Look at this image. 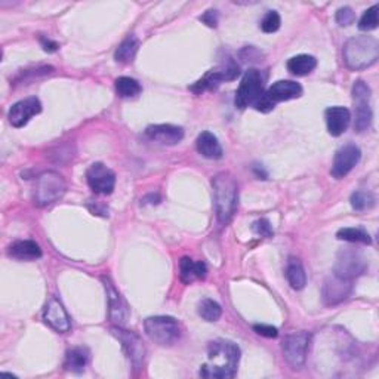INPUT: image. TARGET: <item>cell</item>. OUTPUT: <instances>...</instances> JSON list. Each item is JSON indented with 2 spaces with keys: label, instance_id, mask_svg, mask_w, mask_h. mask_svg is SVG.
<instances>
[{
  "label": "cell",
  "instance_id": "6da1fadb",
  "mask_svg": "<svg viewBox=\"0 0 379 379\" xmlns=\"http://www.w3.org/2000/svg\"><path fill=\"white\" fill-rule=\"evenodd\" d=\"M240 362V348L227 339L212 341L208 347V363L200 367V376L209 379H230Z\"/></svg>",
  "mask_w": 379,
  "mask_h": 379
},
{
  "label": "cell",
  "instance_id": "7a4b0ae2",
  "mask_svg": "<svg viewBox=\"0 0 379 379\" xmlns=\"http://www.w3.org/2000/svg\"><path fill=\"white\" fill-rule=\"evenodd\" d=\"M213 201H215L217 217L221 224H229L237 209L239 187L234 176L229 172H219L212 180Z\"/></svg>",
  "mask_w": 379,
  "mask_h": 379
},
{
  "label": "cell",
  "instance_id": "3957f363",
  "mask_svg": "<svg viewBox=\"0 0 379 379\" xmlns=\"http://www.w3.org/2000/svg\"><path fill=\"white\" fill-rule=\"evenodd\" d=\"M343 63L354 71L373 65L379 58V43L372 36H355L343 45Z\"/></svg>",
  "mask_w": 379,
  "mask_h": 379
},
{
  "label": "cell",
  "instance_id": "277c9868",
  "mask_svg": "<svg viewBox=\"0 0 379 379\" xmlns=\"http://www.w3.org/2000/svg\"><path fill=\"white\" fill-rule=\"evenodd\" d=\"M65 181L58 172L46 171L40 173L34 181L33 200L34 205L47 206L52 205L65 193Z\"/></svg>",
  "mask_w": 379,
  "mask_h": 379
},
{
  "label": "cell",
  "instance_id": "5b68a950",
  "mask_svg": "<svg viewBox=\"0 0 379 379\" xmlns=\"http://www.w3.org/2000/svg\"><path fill=\"white\" fill-rule=\"evenodd\" d=\"M302 95V86L293 80H279L261 95V98L255 102V109L261 113H270L274 110L277 102L289 101L300 98Z\"/></svg>",
  "mask_w": 379,
  "mask_h": 379
},
{
  "label": "cell",
  "instance_id": "8992f818",
  "mask_svg": "<svg viewBox=\"0 0 379 379\" xmlns=\"http://www.w3.org/2000/svg\"><path fill=\"white\" fill-rule=\"evenodd\" d=\"M147 337L159 346H172L181 337L180 323L169 316L148 317L144 322Z\"/></svg>",
  "mask_w": 379,
  "mask_h": 379
},
{
  "label": "cell",
  "instance_id": "52a82bcc",
  "mask_svg": "<svg viewBox=\"0 0 379 379\" xmlns=\"http://www.w3.org/2000/svg\"><path fill=\"white\" fill-rule=\"evenodd\" d=\"M264 83L265 77L263 76V71L249 68L240 82L239 89L235 92V107L243 110L249 105H255L261 95L264 93Z\"/></svg>",
  "mask_w": 379,
  "mask_h": 379
},
{
  "label": "cell",
  "instance_id": "ba28073f",
  "mask_svg": "<svg viewBox=\"0 0 379 379\" xmlns=\"http://www.w3.org/2000/svg\"><path fill=\"white\" fill-rule=\"evenodd\" d=\"M371 88L363 80H355L353 85V102L355 111L354 129L363 132L372 123V104H371Z\"/></svg>",
  "mask_w": 379,
  "mask_h": 379
},
{
  "label": "cell",
  "instance_id": "9c48e42d",
  "mask_svg": "<svg viewBox=\"0 0 379 379\" xmlns=\"http://www.w3.org/2000/svg\"><path fill=\"white\" fill-rule=\"evenodd\" d=\"M311 337L307 332H293L281 342L283 354L286 362L293 369H301L307 360L308 347H310Z\"/></svg>",
  "mask_w": 379,
  "mask_h": 379
},
{
  "label": "cell",
  "instance_id": "30bf717a",
  "mask_svg": "<svg viewBox=\"0 0 379 379\" xmlns=\"http://www.w3.org/2000/svg\"><path fill=\"white\" fill-rule=\"evenodd\" d=\"M111 334L122 343V348L130 364H132L135 369H139L146 357V347L144 343H142L141 338L135 334V332L123 329V326L111 327Z\"/></svg>",
  "mask_w": 379,
  "mask_h": 379
},
{
  "label": "cell",
  "instance_id": "8fae6325",
  "mask_svg": "<svg viewBox=\"0 0 379 379\" xmlns=\"http://www.w3.org/2000/svg\"><path fill=\"white\" fill-rule=\"evenodd\" d=\"M366 270V259L364 256L355 251V249H343L339 252L334 274L337 277L353 280L354 277H359Z\"/></svg>",
  "mask_w": 379,
  "mask_h": 379
},
{
  "label": "cell",
  "instance_id": "7c38bea8",
  "mask_svg": "<svg viewBox=\"0 0 379 379\" xmlns=\"http://www.w3.org/2000/svg\"><path fill=\"white\" fill-rule=\"evenodd\" d=\"M240 75V68L237 65L233 59H229L227 64H222L219 68L210 70L208 73L197 80L192 86V91L200 93L203 91H213L217 89L221 83L225 80H234L237 76Z\"/></svg>",
  "mask_w": 379,
  "mask_h": 379
},
{
  "label": "cell",
  "instance_id": "4fadbf2b",
  "mask_svg": "<svg viewBox=\"0 0 379 379\" xmlns=\"http://www.w3.org/2000/svg\"><path fill=\"white\" fill-rule=\"evenodd\" d=\"M86 181L93 193L107 196L113 193L116 185V175L104 163H93L86 171Z\"/></svg>",
  "mask_w": 379,
  "mask_h": 379
},
{
  "label": "cell",
  "instance_id": "5bb4252c",
  "mask_svg": "<svg viewBox=\"0 0 379 379\" xmlns=\"http://www.w3.org/2000/svg\"><path fill=\"white\" fill-rule=\"evenodd\" d=\"M101 280L107 293V300H109V317L116 326H123L127 322V317H129L127 304L123 300L121 292L114 288L113 281L109 277L102 276Z\"/></svg>",
  "mask_w": 379,
  "mask_h": 379
},
{
  "label": "cell",
  "instance_id": "9a60e30c",
  "mask_svg": "<svg viewBox=\"0 0 379 379\" xmlns=\"http://www.w3.org/2000/svg\"><path fill=\"white\" fill-rule=\"evenodd\" d=\"M360 157L362 151L357 146L348 144L341 147L335 154L334 163H332V176L337 178V180H341V178L348 175L354 169V166L360 162Z\"/></svg>",
  "mask_w": 379,
  "mask_h": 379
},
{
  "label": "cell",
  "instance_id": "2e32d148",
  "mask_svg": "<svg viewBox=\"0 0 379 379\" xmlns=\"http://www.w3.org/2000/svg\"><path fill=\"white\" fill-rule=\"evenodd\" d=\"M40 111H42L40 101L36 97H30L12 105L8 113V118L14 127H22L30 122L31 117L39 114Z\"/></svg>",
  "mask_w": 379,
  "mask_h": 379
},
{
  "label": "cell",
  "instance_id": "e0dca14e",
  "mask_svg": "<svg viewBox=\"0 0 379 379\" xmlns=\"http://www.w3.org/2000/svg\"><path fill=\"white\" fill-rule=\"evenodd\" d=\"M43 320L46 325H49L54 330L59 332V334H65V332L71 329V322L65 308L56 298H51L45 305Z\"/></svg>",
  "mask_w": 379,
  "mask_h": 379
},
{
  "label": "cell",
  "instance_id": "ac0fdd59",
  "mask_svg": "<svg viewBox=\"0 0 379 379\" xmlns=\"http://www.w3.org/2000/svg\"><path fill=\"white\" fill-rule=\"evenodd\" d=\"M146 137L150 141L159 142L163 146H175L181 142L184 138V129L175 125L163 123V125H150L146 129Z\"/></svg>",
  "mask_w": 379,
  "mask_h": 379
},
{
  "label": "cell",
  "instance_id": "d6986e66",
  "mask_svg": "<svg viewBox=\"0 0 379 379\" xmlns=\"http://www.w3.org/2000/svg\"><path fill=\"white\" fill-rule=\"evenodd\" d=\"M351 289H353L351 280L341 279V277H337L334 274V277H330L325 283V286H323V300L329 305L339 304L343 300L348 298V295L351 293Z\"/></svg>",
  "mask_w": 379,
  "mask_h": 379
},
{
  "label": "cell",
  "instance_id": "ffe728a7",
  "mask_svg": "<svg viewBox=\"0 0 379 379\" xmlns=\"http://www.w3.org/2000/svg\"><path fill=\"white\" fill-rule=\"evenodd\" d=\"M327 130L332 137L342 135L350 126L351 122V113L346 107H329L325 111Z\"/></svg>",
  "mask_w": 379,
  "mask_h": 379
},
{
  "label": "cell",
  "instance_id": "44dd1931",
  "mask_svg": "<svg viewBox=\"0 0 379 379\" xmlns=\"http://www.w3.org/2000/svg\"><path fill=\"white\" fill-rule=\"evenodd\" d=\"M206 274L208 267L203 261H193L188 256L180 261V279L184 284H192L196 280H203Z\"/></svg>",
  "mask_w": 379,
  "mask_h": 379
},
{
  "label": "cell",
  "instance_id": "7402d4cb",
  "mask_svg": "<svg viewBox=\"0 0 379 379\" xmlns=\"http://www.w3.org/2000/svg\"><path fill=\"white\" fill-rule=\"evenodd\" d=\"M8 255L20 261H34L42 258V249L33 240H17L8 247Z\"/></svg>",
  "mask_w": 379,
  "mask_h": 379
},
{
  "label": "cell",
  "instance_id": "603a6c76",
  "mask_svg": "<svg viewBox=\"0 0 379 379\" xmlns=\"http://www.w3.org/2000/svg\"><path fill=\"white\" fill-rule=\"evenodd\" d=\"M196 148L201 154V156L210 159V160H218L222 157V147L219 144L218 138L212 132H201L196 139Z\"/></svg>",
  "mask_w": 379,
  "mask_h": 379
},
{
  "label": "cell",
  "instance_id": "cb8c5ba5",
  "mask_svg": "<svg viewBox=\"0 0 379 379\" xmlns=\"http://www.w3.org/2000/svg\"><path fill=\"white\" fill-rule=\"evenodd\" d=\"M317 67V59L313 55L301 54L292 56L288 61V70L293 76H307Z\"/></svg>",
  "mask_w": 379,
  "mask_h": 379
},
{
  "label": "cell",
  "instance_id": "d4e9b609",
  "mask_svg": "<svg viewBox=\"0 0 379 379\" xmlns=\"http://www.w3.org/2000/svg\"><path fill=\"white\" fill-rule=\"evenodd\" d=\"M89 362V351L83 347H75L65 354V369L70 372H82Z\"/></svg>",
  "mask_w": 379,
  "mask_h": 379
},
{
  "label": "cell",
  "instance_id": "484cf974",
  "mask_svg": "<svg viewBox=\"0 0 379 379\" xmlns=\"http://www.w3.org/2000/svg\"><path fill=\"white\" fill-rule=\"evenodd\" d=\"M286 279L292 289L295 291H301L304 289L305 283H307V276H305V270L302 264L300 263V259L291 258L288 267H286Z\"/></svg>",
  "mask_w": 379,
  "mask_h": 379
},
{
  "label": "cell",
  "instance_id": "4316f807",
  "mask_svg": "<svg viewBox=\"0 0 379 379\" xmlns=\"http://www.w3.org/2000/svg\"><path fill=\"white\" fill-rule=\"evenodd\" d=\"M138 47H139V42L135 36H127V38L118 45V47L116 49V54H114L116 61L122 64L130 63L135 58Z\"/></svg>",
  "mask_w": 379,
  "mask_h": 379
},
{
  "label": "cell",
  "instance_id": "83f0119b",
  "mask_svg": "<svg viewBox=\"0 0 379 379\" xmlns=\"http://www.w3.org/2000/svg\"><path fill=\"white\" fill-rule=\"evenodd\" d=\"M114 86H116L117 95L122 98H134L141 93V85L138 83V80L132 77H126V76L118 77L114 82Z\"/></svg>",
  "mask_w": 379,
  "mask_h": 379
},
{
  "label": "cell",
  "instance_id": "f1b7e54d",
  "mask_svg": "<svg viewBox=\"0 0 379 379\" xmlns=\"http://www.w3.org/2000/svg\"><path fill=\"white\" fill-rule=\"evenodd\" d=\"M199 316L206 320V322H218L219 317L222 316V308L221 305L217 302V301H213V300H203V301H200L199 304Z\"/></svg>",
  "mask_w": 379,
  "mask_h": 379
},
{
  "label": "cell",
  "instance_id": "f546056e",
  "mask_svg": "<svg viewBox=\"0 0 379 379\" xmlns=\"http://www.w3.org/2000/svg\"><path fill=\"white\" fill-rule=\"evenodd\" d=\"M337 237L339 240L343 242H350V243H363V245H371L372 239L371 235L367 234L364 230L362 229H341L337 233Z\"/></svg>",
  "mask_w": 379,
  "mask_h": 379
},
{
  "label": "cell",
  "instance_id": "4dcf8cb0",
  "mask_svg": "<svg viewBox=\"0 0 379 379\" xmlns=\"http://www.w3.org/2000/svg\"><path fill=\"white\" fill-rule=\"evenodd\" d=\"M350 201L353 209L362 212L375 206V196L371 192H355L353 193Z\"/></svg>",
  "mask_w": 379,
  "mask_h": 379
},
{
  "label": "cell",
  "instance_id": "1f68e13d",
  "mask_svg": "<svg viewBox=\"0 0 379 379\" xmlns=\"http://www.w3.org/2000/svg\"><path fill=\"white\" fill-rule=\"evenodd\" d=\"M378 10H379V5H373L362 15L359 22V29L362 31H371L378 27Z\"/></svg>",
  "mask_w": 379,
  "mask_h": 379
},
{
  "label": "cell",
  "instance_id": "d6a6232c",
  "mask_svg": "<svg viewBox=\"0 0 379 379\" xmlns=\"http://www.w3.org/2000/svg\"><path fill=\"white\" fill-rule=\"evenodd\" d=\"M281 18L279 15V12L276 10H268L265 17L261 21V30L264 33H274L280 29Z\"/></svg>",
  "mask_w": 379,
  "mask_h": 379
},
{
  "label": "cell",
  "instance_id": "836d02e7",
  "mask_svg": "<svg viewBox=\"0 0 379 379\" xmlns=\"http://www.w3.org/2000/svg\"><path fill=\"white\" fill-rule=\"evenodd\" d=\"M252 230L261 235V237H267V239H270V237L274 235V230H272L271 227V224L267 218H261L258 221H255L252 224Z\"/></svg>",
  "mask_w": 379,
  "mask_h": 379
},
{
  "label": "cell",
  "instance_id": "e575fe53",
  "mask_svg": "<svg viewBox=\"0 0 379 379\" xmlns=\"http://www.w3.org/2000/svg\"><path fill=\"white\" fill-rule=\"evenodd\" d=\"M354 20H355V12L351 8L343 6L337 10V22L339 24L341 27L351 26Z\"/></svg>",
  "mask_w": 379,
  "mask_h": 379
},
{
  "label": "cell",
  "instance_id": "d590c367",
  "mask_svg": "<svg viewBox=\"0 0 379 379\" xmlns=\"http://www.w3.org/2000/svg\"><path fill=\"white\" fill-rule=\"evenodd\" d=\"M254 330L258 335L265 337V338H276L279 335L277 327L270 326V325H254Z\"/></svg>",
  "mask_w": 379,
  "mask_h": 379
},
{
  "label": "cell",
  "instance_id": "8d00e7d4",
  "mask_svg": "<svg viewBox=\"0 0 379 379\" xmlns=\"http://www.w3.org/2000/svg\"><path fill=\"white\" fill-rule=\"evenodd\" d=\"M200 20L203 21L208 27H217V24H218V12L215 9L206 10L205 14L200 17Z\"/></svg>",
  "mask_w": 379,
  "mask_h": 379
},
{
  "label": "cell",
  "instance_id": "74e56055",
  "mask_svg": "<svg viewBox=\"0 0 379 379\" xmlns=\"http://www.w3.org/2000/svg\"><path fill=\"white\" fill-rule=\"evenodd\" d=\"M40 45L46 52H55V51H58V47H59V45L56 42L47 39V38H40Z\"/></svg>",
  "mask_w": 379,
  "mask_h": 379
},
{
  "label": "cell",
  "instance_id": "f35d334b",
  "mask_svg": "<svg viewBox=\"0 0 379 379\" xmlns=\"http://www.w3.org/2000/svg\"><path fill=\"white\" fill-rule=\"evenodd\" d=\"M159 201H160V197H159V194H148V196H146V197H142V200H141V203L142 205H157L159 203Z\"/></svg>",
  "mask_w": 379,
  "mask_h": 379
},
{
  "label": "cell",
  "instance_id": "ab89813d",
  "mask_svg": "<svg viewBox=\"0 0 379 379\" xmlns=\"http://www.w3.org/2000/svg\"><path fill=\"white\" fill-rule=\"evenodd\" d=\"M254 171H255L256 176H258V178H263V180H265V178L268 176V173H267V172H265L263 168H259V166H255Z\"/></svg>",
  "mask_w": 379,
  "mask_h": 379
}]
</instances>
